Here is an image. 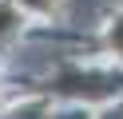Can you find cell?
<instances>
[{
  "instance_id": "obj_1",
  "label": "cell",
  "mask_w": 123,
  "mask_h": 119,
  "mask_svg": "<svg viewBox=\"0 0 123 119\" xmlns=\"http://www.w3.org/2000/svg\"><path fill=\"white\" fill-rule=\"evenodd\" d=\"M12 20H16L12 8H0V36H8V32H12Z\"/></svg>"
}]
</instances>
